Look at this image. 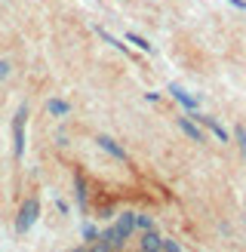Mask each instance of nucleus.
Masks as SVG:
<instances>
[{"label": "nucleus", "mask_w": 246, "mask_h": 252, "mask_svg": "<svg viewBox=\"0 0 246 252\" xmlns=\"http://www.w3.org/2000/svg\"><path fill=\"white\" fill-rule=\"evenodd\" d=\"M37 212H40V203H37L34 197H28L22 203V209H19V221H16V228H19V234H25L31 228V224L37 221Z\"/></svg>", "instance_id": "obj_1"}, {"label": "nucleus", "mask_w": 246, "mask_h": 252, "mask_svg": "<svg viewBox=\"0 0 246 252\" xmlns=\"http://www.w3.org/2000/svg\"><path fill=\"white\" fill-rule=\"evenodd\" d=\"M25 108H19V114H16V120H12V151H16V160H22V154H25Z\"/></svg>", "instance_id": "obj_2"}, {"label": "nucleus", "mask_w": 246, "mask_h": 252, "mask_svg": "<svg viewBox=\"0 0 246 252\" xmlns=\"http://www.w3.org/2000/svg\"><path fill=\"white\" fill-rule=\"evenodd\" d=\"M126 237H129V234L123 231L120 224H114V228H108V231H105V237H102V240H105L111 249H123V243H126Z\"/></svg>", "instance_id": "obj_3"}, {"label": "nucleus", "mask_w": 246, "mask_h": 252, "mask_svg": "<svg viewBox=\"0 0 246 252\" xmlns=\"http://www.w3.org/2000/svg\"><path fill=\"white\" fill-rule=\"evenodd\" d=\"M160 240H163V237H160L154 228L145 231V237H142V252H160Z\"/></svg>", "instance_id": "obj_4"}, {"label": "nucleus", "mask_w": 246, "mask_h": 252, "mask_svg": "<svg viewBox=\"0 0 246 252\" xmlns=\"http://www.w3.org/2000/svg\"><path fill=\"white\" fill-rule=\"evenodd\" d=\"M98 148H105L108 154H114L117 160H123V157H126V154H123V148L114 142V138H108V135H98Z\"/></svg>", "instance_id": "obj_5"}, {"label": "nucleus", "mask_w": 246, "mask_h": 252, "mask_svg": "<svg viewBox=\"0 0 246 252\" xmlns=\"http://www.w3.org/2000/svg\"><path fill=\"white\" fill-rule=\"evenodd\" d=\"M169 93H172V95H176V98H179V102H182L184 108H188V111H197V98H191L188 93H184V90H182V86H169Z\"/></svg>", "instance_id": "obj_6"}, {"label": "nucleus", "mask_w": 246, "mask_h": 252, "mask_svg": "<svg viewBox=\"0 0 246 252\" xmlns=\"http://www.w3.org/2000/svg\"><path fill=\"white\" fill-rule=\"evenodd\" d=\"M179 126H182V132L188 135V138H194V142H203V135H200V129H197V126H194L191 120H184V117H182V120H179Z\"/></svg>", "instance_id": "obj_7"}, {"label": "nucleus", "mask_w": 246, "mask_h": 252, "mask_svg": "<svg viewBox=\"0 0 246 252\" xmlns=\"http://www.w3.org/2000/svg\"><path fill=\"white\" fill-rule=\"evenodd\" d=\"M46 108H49V114H56V117H65L68 111H71L68 102H62V98H49V105H46Z\"/></svg>", "instance_id": "obj_8"}, {"label": "nucleus", "mask_w": 246, "mask_h": 252, "mask_svg": "<svg viewBox=\"0 0 246 252\" xmlns=\"http://www.w3.org/2000/svg\"><path fill=\"white\" fill-rule=\"evenodd\" d=\"M203 123H206V126H209V129H213V132H215V135L221 138V142H228V132H225V129H221V123H215L213 117H203Z\"/></svg>", "instance_id": "obj_9"}, {"label": "nucleus", "mask_w": 246, "mask_h": 252, "mask_svg": "<svg viewBox=\"0 0 246 252\" xmlns=\"http://www.w3.org/2000/svg\"><path fill=\"white\" fill-rule=\"evenodd\" d=\"M117 224H120V228H123V231L129 234V231L135 228V216H132V212H123V216H120V221H117Z\"/></svg>", "instance_id": "obj_10"}, {"label": "nucleus", "mask_w": 246, "mask_h": 252, "mask_svg": "<svg viewBox=\"0 0 246 252\" xmlns=\"http://www.w3.org/2000/svg\"><path fill=\"white\" fill-rule=\"evenodd\" d=\"M126 40H129V43H135L139 49H151V43H148V40H142L139 34H126Z\"/></svg>", "instance_id": "obj_11"}, {"label": "nucleus", "mask_w": 246, "mask_h": 252, "mask_svg": "<svg viewBox=\"0 0 246 252\" xmlns=\"http://www.w3.org/2000/svg\"><path fill=\"white\" fill-rule=\"evenodd\" d=\"M160 252H182L176 240H160Z\"/></svg>", "instance_id": "obj_12"}, {"label": "nucleus", "mask_w": 246, "mask_h": 252, "mask_svg": "<svg viewBox=\"0 0 246 252\" xmlns=\"http://www.w3.org/2000/svg\"><path fill=\"white\" fill-rule=\"evenodd\" d=\"M135 224H139L142 231H151V228H154V221L148 219V216H135Z\"/></svg>", "instance_id": "obj_13"}, {"label": "nucleus", "mask_w": 246, "mask_h": 252, "mask_svg": "<svg viewBox=\"0 0 246 252\" xmlns=\"http://www.w3.org/2000/svg\"><path fill=\"white\" fill-rule=\"evenodd\" d=\"M90 252H117V249H111V246H108L105 240H98V243H95V246H92Z\"/></svg>", "instance_id": "obj_14"}, {"label": "nucleus", "mask_w": 246, "mask_h": 252, "mask_svg": "<svg viewBox=\"0 0 246 252\" xmlns=\"http://www.w3.org/2000/svg\"><path fill=\"white\" fill-rule=\"evenodd\" d=\"M237 142H240V148H243V154H246V129H243V126H240V129H237Z\"/></svg>", "instance_id": "obj_15"}, {"label": "nucleus", "mask_w": 246, "mask_h": 252, "mask_svg": "<svg viewBox=\"0 0 246 252\" xmlns=\"http://www.w3.org/2000/svg\"><path fill=\"white\" fill-rule=\"evenodd\" d=\"M83 237H86V240H92V237H95V228H92V224H86V228H83Z\"/></svg>", "instance_id": "obj_16"}, {"label": "nucleus", "mask_w": 246, "mask_h": 252, "mask_svg": "<svg viewBox=\"0 0 246 252\" xmlns=\"http://www.w3.org/2000/svg\"><path fill=\"white\" fill-rule=\"evenodd\" d=\"M231 6H237V9H246V0H228Z\"/></svg>", "instance_id": "obj_17"}, {"label": "nucleus", "mask_w": 246, "mask_h": 252, "mask_svg": "<svg viewBox=\"0 0 246 252\" xmlns=\"http://www.w3.org/2000/svg\"><path fill=\"white\" fill-rule=\"evenodd\" d=\"M6 74H9V65H6V62H0V77H6Z\"/></svg>", "instance_id": "obj_18"}, {"label": "nucleus", "mask_w": 246, "mask_h": 252, "mask_svg": "<svg viewBox=\"0 0 246 252\" xmlns=\"http://www.w3.org/2000/svg\"><path fill=\"white\" fill-rule=\"evenodd\" d=\"M74 252H86V249H74Z\"/></svg>", "instance_id": "obj_19"}]
</instances>
